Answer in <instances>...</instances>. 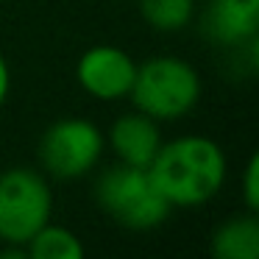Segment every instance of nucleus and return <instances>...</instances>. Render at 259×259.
<instances>
[{"label":"nucleus","instance_id":"nucleus-1","mask_svg":"<svg viewBox=\"0 0 259 259\" xmlns=\"http://www.w3.org/2000/svg\"><path fill=\"white\" fill-rule=\"evenodd\" d=\"M151 179L170 206L190 209L209 203L226 184V153L214 140L201 134L162 142L151 162Z\"/></svg>","mask_w":259,"mask_h":259},{"label":"nucleus","instance_id":"nucleus-2","mask_svg":"<svg viewBox=\"0 0 259 259\" xmlns=\"http://www.w3.org/2000/svg\"><path fill=\"white\" fill-rule=\"evenodd\" d=\"M128 98L134 109L156 123L190 114L201 101V75L179 56H153L137 64Z\"/></svg>","mask_w":259,"mask_h":259},{"label":"nucleus","instance_id":"nucleus-3","mask_svg":"<svg viewBox=\"0 0 259 259\" xmlns=\"http://www.w3.org/2000/svg\"><path fill=\"white\" fill-rule=\"evenodd\" d=\"M95 201L114 223L134 231H148L162 226L173 206L164 201L148 167L112 164L95 181Z\"/></svg>","mask_w":259,"mask_h":259},{"label":"nucleus","instance_id":"nucleus-4","mask_svg":"<svg viewBox=\"0 0 259 259\" xmlns=\"http://www.w3.org/2000/svg\"><path fill=\"white\" fill-rule=\"evenodd\" d=\"M53 214V192L45 176L31 167L0 173V240L25 253V242Z\"/></svg>","mask_w":259,"mask_h":259},{"label":"nucleus","instance_id":"nucleus-5","mask_svg":"<svg viewBox=\"0 0 259 259\" xmlns=\"http://www.w3.org/2000/svg\"><path fill=\"white\" fill-rule=\"evenodd\" d=\"M106 137L87 117H62L45 128L39 140V162L48 176L73 181L98 167Z\"/></svg>","mask_w":259,"mask_h":259},{"label":"nucleus","instance_id":"nucleus-6","mask_svg":"<svg viewBox=\"0 0 259 259\" xmlns=\"http://www.w3.org/2000/svg\"><path fill=\"white\" fill-rule=\"evenodd\" d=\"M137 75V62L117 45H95L81 53L75 64V78L81 90L98 101H123L128 98Z\"/></svg>","mask_w":259,"mask_h":259},{"label":"nucleus","instance_id":"nucleus-7","mask_svg":"<svg viewBox=\"0 0 259 259\" xmlns=\"http://www.w3.org/2000/svg\"><path fill=\"white\" fill-rule=\"evenodd\" d=\"M201 28L212 45L234 51L256 39L259 0H209L201 17Z\"/></svg>","mask_w":259,"mask_h":259},{"label":"nucleus","instance_id":"nucleus-8","mask_svg":"<svg viewBox=\"0 0 259 259\" xmlns=\"http://www.w3.org/2000/svg\"><path fill=\"white\" fill-rule=\"evenodd\" d=\"M162 142L164 140L156 120H151L137 109L131 114L117 117L109 131V148L114 151L117 162L131 164V167H151Z\"/></svg>","mask_w":259,"mask_h":259},{"label":"nucleus","instance_id":"nucleus-9","mask_svg":"<svg viewBox=\"0 0 259 259\" xmlns=\"http://www.w3.org/2000/svg\"><path fill=\"white\" fill-rule=\"evenodd\" d=\"M212 253L220 259H256L259 256V220L253 212L229 218L212 234Z\"/></svg>","mask_w":259,"mask_h":259},{"label":"nucleus","instance_id":"nucleus-10","mask_svg":"<svg viewBox=\"0 0 259 259\" xmlns=\"http://www.w3.org/2000/svg\"><path fill=\"white\" fill-rule=\"evenodd\" d=\"M25 256L34 259H81L84 245L81 240L64 226L45 223L28 242H25Z\"/></svg>","mask_w":259,"mask_h":259},{"label":"nucleus","instance_id":"nucleus-11","mask_svg":"<svg viewBox=\"0 0 259 259\" xmlns=\"http://www.w3.org/2000/svg\"><path fill=\"white\" fill-rule=\"evenodd\" d=\"M140 14L156 31H181L195 14V0H140Z\"/></svg>","mask_w":259,"mask_h":259},{"label":"nucleus","instance_id":"nucleus-12","mask_svg":"<svg viewBox=\"0 0 259 259\" xmlns=\"http://www.w3.org/2000/svg\"><path fill=\"white\" fill-rule=\"evenodd\" d=\"M242 201H245L248 212L259 209V159L256 156L248 159L245 173H242Z\"/></svg>","mask_w":259,"mask_h":259},{"label":"nucleus","instance_id":"nucleus-13","mask_svg":"<svg viewBox=\"0 0 259 259\" xmlns=\"http://www.w3.org/2000/svg\"><path fill=\"white\" fill-rule=\"evenodd\" d=\"M9 90H12V73H9V64L3 59V53H0V109H3V103L9 98Z\"/></svg>","mask_w":259,"mask_h":259}]
</instances>
